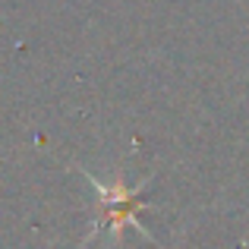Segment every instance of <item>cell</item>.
<instances>
[{
    "instance_id": "cell-1",
    "label": "cell",
    "mask_w": 249,
    "mask_h": 249,
    "mask_svg": "<svg viewBox=\"0 0 249 249\" xmlns=\"http://www.w3.org/2000/svg\"><path fill=\"white\" fill-rule=\"evenodd\" d=\"M79 170H82L85 180L91 183V189H95V199H98L95 224H91V231L82 237L79 249H85L95 237H101V233H110V237H114V243H117V240L123 237V227H136V231H139L142 237L148 240V243L158 246L155 233L139 221V212L152 208L145 199H142V193L148 189V183H152L155 177H145V180L136 183V186H123L120 180H117V183H104V180H98L91 170H85V167H79Z\"/></svg>"
}]
</instances>
